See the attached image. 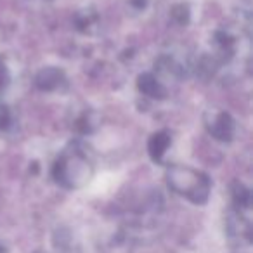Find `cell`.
<instances>
[{
	"mask_svg": "<svg viewBox=\"0 0 253 253\" xmlns=\"http://www.w3.org/2000/svg\"><path fill=\"white\" fill-rule=\"evenodd\" d=\"M169 184L177 194L193 203H205L210 193V182L203 173L186 167H173L169 172Z\"/></svg>",
	"mask_w": 253,
	"mask_h": 253,
	"instance_id": "1",
	"label": "cell"
},
{
	"mask_svg": "<svg viewBox=\"0 0 253 253\" xmlns=\"http://www.w3.org/2000/svg\"><path fill=\"white\" fill-rule=\"evenodd\" d=\"M56 175L57 180L63 182L68 187H78L88 180L90 177V170H88V163L84 156L77 155H68L63 156L61 162H57L56 167Z\"/></svg>",
	"mask_w": 253,
	"mask_h": 253,
	"instance_id": "2",
	"label": "cell"
},
{
	"mask_svg": "<svg viewBox=\"0 0 253 253\" xmlns=\"http://www.w3.org/2000/svg\"><path fill=\"white\" fill-rule=\"evenodd\" d=\"M207 125H208V128H210V132L217 139H220V141L231 139V135H232V122L229 120L227 115H224V113H218V115H215L213 118H211V122L207 123Z\"/></svg>",
	"mask_w": 253,
	"mask_h": 253,
	"instance_id": "3",
	"label": "cell"
}]
</instances>
